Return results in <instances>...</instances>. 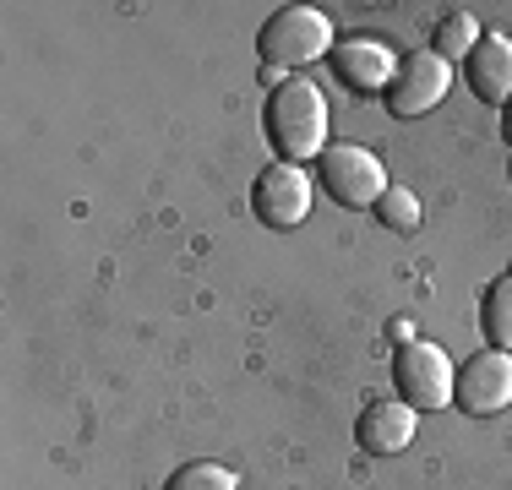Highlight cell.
I'll return each mask as SVG.
<instances>
[{
    "label": "cell",
    "instance_id": "obj_13",
    "mask_svg": "<svg viewBox=\"0 0 512 490\" xmlns=\"http://www.w3.org/2000/svg\"><path fill=\"white\" fill-rule=\"evenodd\" d=\"M164 490H240V480H235V469H224V463L197 458V463H180V469L164 480Z\"/></svg>",
    "mask_w": 512,
    "mask_h": 490
},
{
    "label": "cell",
    "instance_id": "obj_9",
    "mask_svg": "<svg viewBox=\"0 0 512 490\" xmlns=\"http://www.w3.org/2000/svg\"><path fill=\"white\" fill-rule=\"evenodd\" d=\"M333 71L349 93H387L398 77V55L382 39H349V44H338Z\"/></svg>",
    "mask_w": 512,
    "mask_h": 490
},
{
    "label": "cell",
    "instance_id": "obj_2",
    "mask_svg": "<svg viewBox=\"0 0 512 490\" xmlns=\"http://www.w3.org/2000/svg\"><path fill=\"white\" fill-rule=\"evenodd\" d=\"M256 49H262L273 77L278 71H295V66H311V60L333 55V17L316 11V6H284L262 22Z\"/></svg>",
    "mask_w": 512,
    "mask_h": 490
},
{
    "label": "cell",
    "instance_id": "obj_8",
    "mask_svg": "<svg viewBox=\"0 0 512 490\" xmlns=\"http://www.w3.org/2000/svg\"><path fill=\"white\" fill-rule=\"evenodd\" d=\"M414 431H420V409H409L404 398H376L360 409L355 420V441L371 458H387V452H404Z\"/></svg>",
    "mask_w": 512,
    "mask_h": 490
},
{
    "label": "cell",
    "instance_id": "obj_7",
    "mask_svg": "<svg viewBox=\"0 0 512 490\" xmlns=\"http://www.w3.org/2000/svg\"><path fill=\"white\" fill-rule=\"evenodd\" d=\"M447 88H453V66H447L436 49L431 55H404L398 60L393 88H387V109H393L398 120H414V115H425V109L442 104Z\"/></svg>",
    "mask_w": 512,
    "mask_h": 490
},
{
    "label": "cell",
    "instance_id": "obj_10",
    "mask_svg": "<svg viewBox=\"0 0 512 490\" xmlns=\"http://www.w3.org/2000/svg\"><path fill=\"white\" fill-rule=\"evenodd\" d=\"M463 71H469L474 98H485V104H496V109L512 104V39L507 33H480V44L463 60Z\"/></svg>",
    "mask_w": 512,
    "mask_h": 490
},
{
    "label": "cell",
    "instance_id": "obj_11",
    "mask_svg": "<svg viewBox=\"0 0 512 490\" xmlns=\"http://www.w3.org/2000/svg\"><path fill=\"white\" fill-rule=\"evenodd\" d=\"M474 44H480V22L469 17V11H447L442 22H436V39H431V49L453 66V60H469L474 55Z\"/></svg>",
    "mask_w": 512,
    "mask_h": 490
},
{
    "label": "cell",
    "instance_id": "obj_3",
    "mask_svg": "<svg viewBox=\"0 0 512 490\" xmlns=\"http://www.w3.org/2000/svg\"><path fill=\"white\" fill-rule=\"evenodd\" d=\"M393 382H398V398H404L409 409H453L458 371H453V360H447L442 343L414 338V343H404V349H398Z\"/></svg>",
    "mask_w": 512,
    "mask_h": 490
},
{
    "label": "cell",
    "instance_id": "obj_14",
    "mask_svg": "<svg viewBox=\"0 0 512 490\" xmlns=\"http://www.w3.org/2000/svg\"><path fill=\"white\" fill-rule=\"evenodd\" d=\"M376 213H382L387 229L409 235V229H420V196H414L409 186H387V196L376 202Z\"/></svg>",
    "mask_w": 512,
    "mask_h": 490
},
{
    "label": "cell",
    "instance_id": "obj_1",
    "mask_svg": "<svg viewBox=\"0 0 512 490\" xmlns=\"http://www.w3.org/2000/svg\"><path fill=\"white\" fill-rule=\"evenodd\" d=\"M267 142H273L278 164H306V158L327 153V98L311 77L278 82V93L267 98Z\"/></svg>",
    "mask_w": 512,
    "mask_h": 490
},
{
    "label": "cell",
    "instance_id": "obj_5",
    "mask_svg": "<svg viewBox=\"0 0 512 490\" xmlns=\"http://www.w3.org/2000/svg\"><path fill=\"white\" fill-rule=\"evenodd\" d=\"M251 213L267 229H295L311 213V180L300 175V164H267L251 186Z\"/></svg>",
    "mask_w": 512,
    "mask_h": 490
},
{
    "label": "cell",
    "instance_id": "obj_15",
    "mask_svg": "<svg viewBox=\"0 0 512 490\" xmlns=\"http://www.w3.org/2000/svg\"><path fill=\"white\" fill-rule=\"evenodd\" d=\"M502 131H507V142H512V104L502 109Z\"/></svg>",
    "mask_w": 512,
    "mask_h": 490
},
{
    "label": "cell",
    "instance_id": "obj_12",
    "mask_svg": "<svg viewBox=\"0 0 512 490\" xmlns=\"http://www.w3.org/2000/svg\"><path fill=\"white\" fill-rule=\"evenodd\" d=\"M480 327H485V338H491V349H512V273L485 289Z\"/></svg>",
    "mask_w": 512,
    "mask_h": 490
},
{
    "label": "cell",
    "instance_id": "obj_4",
    "mask_svg": "<svg viewBox=\"0 0 512 490\" xmlns=\"http://www.w3.org/2000/svg\"><path fill=\"white\" fill-rule=\"evenodd\" d=\"M316 169H322V186H327V196H333L338 207H376L387 196L382 158H376L371 147H360V142L327 147V153L316 158Z\"/></svg>",
    "mask_w": 512,
    "mask_h": 490
},
{
    "label": "cell",
    "instance_id": "obj_6",
    "mask_svg": "<svg viewBox=\"0 0 512 490\" xmlns=\"http://www.w3.org/2000/svg\"><path fill=\"white\" fill-rule=\"evenodd\" d=\"M453 403L463 414H502L512 403V354L507 349H480L463 360Z\"/></svg>",
    "mask_w": 512,
    "mask_h": 490
}]
</instances>
